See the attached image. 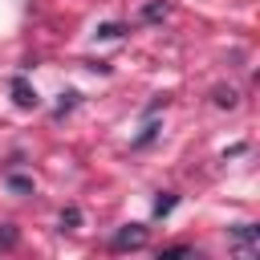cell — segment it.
Returning a JSON list of instances; mask_svg holds the SVG:
<instances>
[{
	"label": "cell",
	"instance_id": "6da1fadb",
	"mask_svg": "<svg viewBox=\"0 0 260 260\" xmlns=\"http://www.w3.org/2000/svg\"><path fill=\"white\" fill-rule=\"evenodd\" d=\"M146 244V228L142 223H126L118 236H114V252H126V248H142Z\"/></svg>",
	"mask_w": 260,
	"mask_h": 260
},
{
	"label": "cell",
	"instance_id": "7a4b0ae2",
	"mask_svg": "<svg viewBox=\"0 0 260 260\" xmlns=\"http://www.w3.org/2000/svg\"><path fill=\"white\" fill-rule=\"evenodd\" d=\"M12 102L20 106V110H37L41 106V98H37V89L24 81V77H12Z\"/></svg>",
	"mask_w": 260,
	"mask_h": 260
},
{
	"label": "cell",
	"instance_id": "3957f363",
	"mask_svg": "<svg viewBox=\"0 0 260 260\" xmlns=\"http://www.w3.org/2000/svg\"><path fill=\"white\" fill-rule=\"evenodd\" d=\"M232 236H236L240 244H248V248H256V244H260V228H252V223H240V228H232Z\"/></svg>",
	"mask_w": 260,
	"mask_h": 260
},
{
	"label": "cell",
	"instance_id": "277c9868",
	"mask_svg": "<svg viewBox=\"0 0 260 260\" xmlns=\"http://www.w3.org/2000/svg\"><path fill=\"white\" fill-rule=\"evenodd\" d=\"M167 12H171V4H162V0H154V4H146V8H142V20H162Z\"/></svg>",
	"mask_w": 260,
	"mask_h": 260
},
{
	"label": "cell",
	"instance_id": "5b68a950",
	"mask_svg": "<svg viewBox=\"0 0 260 260\" xmlns=\"http://www.w3.org/2000/svg\"><path fill=\"white\" fill-rule=\"evenodd\" d=\"M175 203H179V199H175L171 191H162V195L154 199V215H171V211H175Z\"/></svg>",
	"mask_w": 260,
	"mask_h": 260
},
{
	"label": "cell",
	"instance_id": "8992f818",
	"mask_svg": "<svg viewBox=\"0 0 260 260\" xmlns=\"http://www.w3.org/2000/svg\"><path fill=\"white\" fill-rule=\"evenodd\" d=\"M77 223H81V211L77 207H65L61 211V228H77Z\"/></svg>",
	"mask_w": 260,
	"mask_h": 260
},
{
	"label": "cell",
	"instance_id": "52a82bcc",
	"mask_svg": "<svg viewBox=\"0 0 260 260\" xmlns=\"http://www.w3.org/2000/svg\"><path fill=\"white\" fill-rule=\"evenodd\" d=\"M215 106H236V89H215Z\"/></svg>",
	"mask_w": 260,
	"mask_h": 260
},
{
	"label": "cell",
	"instance_id": "ba28073f",
	"mask_svg": "<svg viewBox=\"0 0 260 260\" xmlns=\"http://www.w3.org/2000/svg\"><path fill=\"white\" fill-rule=\"evenodd\" d=\"M8 187H12V191H32V179H24V175H8Z\"/></svg>",
	"mask_w": 260,
	"mask_h": 260
},
{
	"label": "cell",
	"instance_id": "9c48e42d",
	"mask_svg": "<svg viewBox=\"0 0 260 260\" xmlns=\"http://www.w3.org/2000/svg\"><path fill=\"white\" fill-rule=\"evenodd\" d=\"M12 244H16V228L4 223V228H0V248H12Z\"/></svg>",
	"mask_w": 260,
	"mask_h": 260
},
{
	"label": "cell",
	"instance_id": "30bf717a",
	"mask_svg": "<svg viewBox=\"0 0 260 260\" xmlns=\"http://www.w3.org/2000/svg\"><path fill=\"white\" fill-rule=\"evenodd\" d=\"M98 37H106V41H110V37H122V28H118V24H102V28H98Z\"/></svg>",
	"mask_w": 260,
	"mask_h": 260
},
{
	"label": "cell",
	"instance_id": "8fae6325",
	"mask_svg": "<svg viewBox=\"0 0 260 260\" xmlns=\"http://www.w3.org/2000/svg\"><path fill=\"white\" fill-rule=\"evenodd\" d=\"M187 252H191V248H187V244H175V248H162V252H158V256H187Z\"/></svg>",
	"mask_w": 260,
	"mask_h": 260
}]
</instances>
